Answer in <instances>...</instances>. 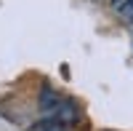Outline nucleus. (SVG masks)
I'll return each mask as SVG.
<instances>
[{"label":"nucleus","mask_w":133,"mask_h":131,"mask_svg":"<svg viewBox=\"0 0 133 131\" xmlns=\"http://www.w3.org/2000/svg\"><path fill=\"white\" fill-rule=\"evenodd\" d=\"M112 8L128 21V24H133V0H112Z\"/></svg>","instance_id":"1"}]
</instances>
